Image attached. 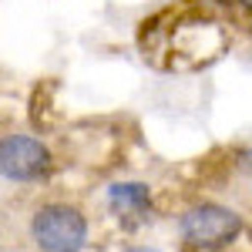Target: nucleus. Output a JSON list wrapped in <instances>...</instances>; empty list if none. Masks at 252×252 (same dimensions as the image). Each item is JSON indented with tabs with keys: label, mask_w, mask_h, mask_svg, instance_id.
<instances>
[{
	"label": "nucleus",
	"mask_w": 252,
	"mask_h": 252,
	"mask_svg": "<svg viewBox=\"0 0 252 252\" xmlns=\"http://www.w3.org/2000/svg\"><path fill=\"white\" fill-rule=\"evenodd\" d=\"M222 3H229L239 17H246V20H252V0H222Z\"/></svg>",
	"instance_id": "obj_5"
},
{
	"label": "nucleus",
	"mask_w": 252,
	"mask_h": 252,
	"mask_svg": "<svg viewBox=\"0 0 252 252\" xmlns=\"http://www.w3.org/2000/svg\"><path fill=\"white\" fill-rule=\"evenodd\" d=\"M101 209L104 215L115 222L118 229L131 232L148 225L158 215V198H155V185L141 182V178H118L111 185H104L101 192Z\"/></svg>",
	"instance_id": "obj_4"
},
{
	"label": "nucleus",
	"mask_w": 252,
	"mask_h": 252,
	"mask_svg": "<svg viewBox=\"0 0 252 252\" xmlns=\"http://www.w3.org/2000/svg\"><path fill=\"white\" fill-rule=\"evenodd\" d=\"M252 215L232 202L198 195L175 215L178 252H239L249 239Z\"/></svg>",
	"instance_id": "obj_1"
},
{
	"label": "nucleus",
	"mask_w": 252,
	"mask_h": 252,
	"mask_svg": "<svg viewBox=\"0 0 252 252\" xmlns=\"http://www.w3.org/2000/svg\"><path fill=\"white\" fill-rule=\"evenodd\" d=\"M239 198H242V209L252 215V172L246 175V182H242V192H239Z\"/></svg>",
	"instance_id": "obj_6"
},
{
	"label": "nucleus",
	"mask_w": 252,
	"mask_h": 252,
	"mask_svg": "<svg viewBox=\"0 0 252 252\" xmlns=\"http://www.w3.org/2000/svg\"><path fill=\"white\" fill-rule=\"evenodd\" d=\"M121 252H165V249H158L152 242H131V246H125Z\"/></svg>",
	"instance_id": "obj_7"
},
{
	"label": "nucleus",
	"mask_w": 252,
	"mask_h": 252,
	"mask_svg": "<svg viewBox=\"0 0 252 252\" xmlns=\"http://www.w3.org/2000/svg\"><path fill=\"white\" fill-rule=\"evenodd\" d=\"M20 239L31 252H88L91 212L67 195L34 198L20 219Z\"/></svg>",
	"instance_id": "obj_2"
},
{
	"label": "nucleus",
	"mask_w": 252,
	"mask_h": 252,
	"mask_svg": "<svg viewBox=\"0 0 252 252\" xmlns=\"http://www.w3.org/2000/svg\"><path fill=\"white\" fill-rule=\"evenodd\" d=\"M58 172V152L51 141L31 131H3L0 138V175L7 185H44Z\"/></svg>",
	"instance_id": "obj_3"
}]
</instances>
